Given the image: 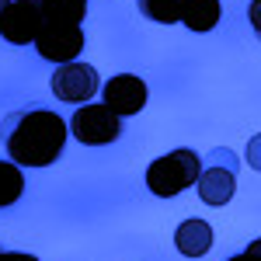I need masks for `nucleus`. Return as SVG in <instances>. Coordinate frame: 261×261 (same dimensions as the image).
Wrapping results in <instances>:
<instances>
[{
    "label": "nucleus",
    "instance_id": "1",
    "mask_svg": "<svg viewBox=\"0 0 261 261\" xmlns=\"http://www.w3.org/2000/svg\"><path fill=\"white\" fill-rule=\"evenodd\" d=\"M0 136L7 146V161H14L18 167H49L63 157L70 129L53 108L24 105L4 119Z\"/></svg>",
    "mask_w": 261,
    "mask_h": 261
},
{
    "label": "nucleus",
    "instance_id": "2",
    "mask_svg": "<svg viewBox=\"0 0 261 261\" xmlns=\"http://www.w3.org/2000/svg\"><path fill=\"white\" fill-rule=\"evenodd\" d=\"M202 171V157L195 150H171L146 167V188L157 195V199H174L185 188H192L199 181Z\"/></svg>",
    "mask_w": 261,
    "mask_h": 261
},
{
    "label": "nucleus",
    "instance_id": "3",
    "mask_svg": "<svg viewBox=\"0 0 261 261\" xmlns=\"http://www.w3.org/2000/svg\"><path fill=\"white\" fill-rule=\"evenodd\" d=\"M237 167H241V157L233 150H213L205 167L199 171V199L205 205H226V202L237 195Z\"/></svg>",
    "mask_w": 261,
    "mask_h": 261
},
{
    "label": "nucleus",
    "instance_id": "4",
    "mask_svg": "<svg viewBox=\"0 0 261 261\" xmlns=\"http://www.w3.org/2000/svg\"><path fill=\"white\" fill-rule=\"evenodd\" d=\"M66 129L84 146H108V143H115L122 136V119L105 101L101 105H81L73 112V119L66 122Z\"/></svg>",
    "mask_w": 261,
    "mask_h": 261
},
{
    "label": "nucleus",
    "instance_id": "5",
    "mask_svg": "<svg viewBox=\"0 0 261 261\" xmlns=\"http://www.w3.org/2000/svg\"><path fill=\"white\" fill-rule=\"evenodd\" d=\"M45 63H73L84 53V32L81 24H60V21H42L39 35L32 42Z\"/></svg>",
    "mask_w": 261,
    "mask_h": 261
},
{
    "label": "nucleus",
    "instance_id": "6",
    "mask_svg": "<svg viewBox=\"0 0 261 261\" xmlns=\"http://www.w3.org/2000/svg\"><path fill=\"white\" fill-rule=\"evenodd\" d=\"M53 94L66 105H87V101L98 94V70L91 66V63H60L56 66V73H53Z\"/></svg>",
    "mask_w": 261,
    "mask_h": 261
},
{
    "label": "nucleus",
    "instance_id": "7",
    "mask_svg": "<svg viewBox=\"0 0 261 261\" xmlns=\"http://www.w3.org/2000/svg\"><path fill=\"white\" fill-rule=\"evenodd\" d=\"M42 28V7L35 0H11L0 14V35L11 45H32Z\"/></svg>",
    "mask_w": 261,
    "mask_h": 261
},
{
    "label": "nucleus",
    "instance_id": "8",
    "mask_svg": "<svg viewBox=\"0 0 261 261\" xmlns=\"http://www.w3.org/2000/svg\"><path fill=\"white\" fill-rule=\"evenodd\" d=\"M101 98H105V105H108L119 119L140 115L143 105H146V84H143L136 73H115L112 81H105Z\"/></svg>",
    "mask_w": 261,
    "mask_h": 261
},
{
    "label": "nucleus",
    "instance_id": "9",
    "mask_svg": "<svg viewBox=\"0 0 261 261\" xmlns=\"http://www.w3.org/2000/svg\"><path fill=\"white\" fill-rule=\"evenodd\" d=\"M213 241H216L213 226L205 220H199V216L178 223V230H174V247H178V254H185V258H202V254H209V251H213Z\"/></svg>",
    "mask_w": 261,
    "mask_h": 261
},
{
    "label": "nucleus",
    "instance_id": "10",
    "mask_svg": "<svg viewBox=\"0 0 261 261\" xmlns=\"http://www.w3.org/2000/svg\"><path fill=\"white\" fill-rule=\"evenodd\" d=\"M181 21L188 32H213L220 24V0H185Z\"/></svg>",
    "mask_w": 261,
    "mask_h": 261
},
{
    "label": "nucleus",
    "instance_id": "11",
    "mask_svg": "<svg viewBox=\"0 0 261 261\" xmlns=\"http://www.w3.org/2000/svg\"><path fill=\"white\" fill-rule=\"evenodd\" d=\"M87 14V0H42V21L81 24Z\"/></svg>",
    "mask_w": 261,
    "mask_h": 261
},
{
    "label": "nucleus",
    "instance_id": "12",
    "mask_svg": "<svg viewBox=\"0 0 261 261\" xmlns=\"http://www.w3.org/2000/svg\"><path fill=\"white\" fill-rule=\"evenodd\" d=\"M24 195V174L14 161H0V209L14 205Z\"/></svg>",
    "mask_w": 261,
    "mask_h": 261
},
{
    "label": "nucleus",
    "instance_id": "13",
    "mask_svg": "<svg viewBox=\"0 0 261 261\" xmlns=\"http://www.w3.org/2000/svg\"><path fill=\"white\" fill-rule=\"evenodd\" d=\"M140 4V14L150 21H157V24H174L181 21V7H185V0H136Z\"/></svg>",
    "mask_w": 261,
    "mask_h": 261
},
{
    "label": "nucleus",
    "instance_id": "14",
    "mask_svg": "<svg viewBox=\"0 0 261 261\" xmlns=\"http://www.w3.org/2000/svg\"><path fill=\"white\" fill-rule=\"evenodd\" d=\"M244 161L251 164L254 171H261V133H258V136H251L247 150H244Z\"/></svg>",
    "mask_w": 261,
    "mask_h": 261
},
{
    "label": "nucleus",
    "instance_id": "15",
    "mask_svg": "<svg viewBox=\"0 0 261 261\" xmlns=\"http://www.w3.org/2000/svg\"><path fill=\"white\" fill-rule=\"evenodd\" d=\"M230 261H261V237H258V241H251V244H247V251L233 254Z\"/></svg>",
    "mask_w": 261,
    "mask_h": 261
},
{
    "label": "nucleus",
    "instance_id": "16",
    "mask_svg": "<svg viewBox=\"0 0 261 261\" xmlns=\"http://www.w3.org/2000/svg\"><path fill=\"white\" fill-rule=\"evenodd\" d=\"M247 21H251L254 35L261 39V0H251V7H247Z\"/></svg>",
    "mask_w": 261,
    "mask_h": 261
},
{
    "label": "nucleus",
    "instance_id": "17",
    "mask_svg": "<svg viewBox=\"0 0 261 261\" xmlns=\"http://www.w3.org/2000/svg\"><path fill=\"white\" fill-rule=\"evenodd\" d=\"M0 261H39L35 254H24V251H4L0 247Z\"/></svg>",
    "mask_w": 261,
    "mask_h": 261
},
{
    "label": "nucleus",
    "instance_id": "18",
    "mask_svg": "<svg viewBox=\"0 0 261 261\" xmlns=\"http://www.w3.org/2000/svg\"><path fill=\"white\" fill-rule=\"evenodd\" d=\"M7 4H11V0H0V14H4V11H7Z\"/></svg>",
    "mask_w": 261,
    "mask_h": 261
}]
</instances>
